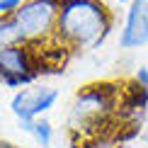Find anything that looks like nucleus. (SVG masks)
I'll list each match as a JSON object with an SVG mask.
<instances>
[{"mask_svg": "<svg viewBox=\"0 0 148 148\" xmlns=\"http://www.w3.org/2000/svg\"><path fill=\"white\" fill-rule=\"evenodd\" d=\"M119 3H131V0H119Z\"/></svg>", "mask_w": 148, "mask_h": 148, "instance_id": "13", "label": "nucleus"}, {"mask_svg": "<svg viewBox=\"0 0 148 148\" xmlns=\"http://www.w3.org/2000/svg\"><path fill=\"white\" fill-rule=\"evenodd\" d=\"M136 85L141 90H148V68L146 66H141V68L136 71Z\"/></svg>", "mask_w": 148, "mask_h": 148, "instance_id": "10", "label": "nucleus"}, {"mask_svg": "<svg viewBox=\"0 0 148 148\" xmlns=\"http://www.w3.org/2000/svg\"><path fill=\"white\" fill-rule=\"evenodd\" d=\"M61 0H24L22 8L12 15L22 41L29 46L53 41L56 36Z\"/></svg>", "mask_w": 148, "mask_h": 148, "instance_id": "3", "label": "nucleus"}, {"mask_svg": "<svg viewBox=\"0 0 148 148\" xmlns=\"http://www.w3.org/2000/svg\"><path fill=\"white\" fill-rule=\"evenodd\" d=\"M56 100H58L56 88H46V85H41V88H22L10 100V109L22 124H27V121H34L41 114H46L56 104Z\"/></svg>", "mask_w": 148, "mask_h": 148, "instance_id": "5", "label": "nucleus"}, {"mask_svg": "<svg viewBox=\"0 0 148 148\" xmlns=\"http://www.w3.org/2000/svg\"><path fill=\"white\" fill-rule=\"evenodd\" d=\"M119 109V90L112 83H95L78 92L68 112V126L75 134H97Z\"/></svg>", "mask_w": 148, "mask_h": 148, "instance_id": "2", "label": "nucleus"}, {"mask_svg": "<svg viewBox=\"0 0 148 148\" xmlns=\"http://www.w3.org/2000/svg\"><path fill=\"white\" fill-rule=\"evenodd\" d=\"M22 129L29 134V136H34V141L39 143L41 148H49L51 146V138H53V129H51V121L49 119H34V121H27V124H22Z\"/></svg>", "mask_w": 148, "mask_h": 148, "instance_id": "7", "label": "nucleus"}, {"mask_svg": "<svg viewBox=\"0 0 148 148\" xmlns=\"http://www.w3.org/2000/svg\"><path fill=\"white\" fill-rule=\"evenodd\" d=\"M102 3H119V0H102Z\"/></svg>", "mask_w": 148, "mask_h": 148, "instance_id": "12", "label": "nucleus"}, {"mask_svg": "<svg viewBox=\"0 0 148 148\" xmlns=\"http://www.w3.org/2000/svg\"><path fill=\"white\" fill-rule=\"evenodd\" d=\"M12 44H24L17 32V24L12 17H0V49H8Z\"/></svg>", "mask_w": 148, "mask_h": 148, "instance_id": "8", "label": "nucleus"}, {"mask_svg": "<svg viewBox=\"0 0 148 148\" xmlns=\"http://www.w3.org/2000/svg\"><path fill=\"white\" fill-rule=\"evenodd\" d=\"M24 0H0V17H12L22 8Z\"/></svg>", "mask_w": 148, "mask_h": 148, "instance_id": "9", "label": "nucleus"}, {"mask_svg": "<svg viewBox=\"0 0 148 148\" xmlns=\"http://www.w3.org/2000/svg\"><path fill=\"white\" fill-rule=\"evenodd\" d=\"M114 15L102 0H61L56 36L63 49H95L112 32Z\"/></svg>", "mask_w": 148, "mask_h": 148, "instance_id": "1", "label": "nucleus"}, {"mask_svg": "<svg viewBox=\"0 0 148 148\" xmlns=\"http://www.w3.org/2000/svg\"><path fill=\"white\" fill-rule=\"evenodd\" d=\"M148 44V0H131L119 34L121 49H141Z\"/></svg>", "mask_w": 148, "mask_h": 148, "instance_id": "6", "label": "nucleus"}, {"mask_svg": "<svg viewBox=\"0 0 148 148\" xmlns=\"http://www.w3.org/2000/svg\"><path fill=\"white\" fill-rule=\"evenodd\" d=\"M0 148H22V146H15V143H10V141H0Z\"/></svg>", "mask_w": 148, "mask_h": 148, "instance_id": "11", "label": "nucleus"}, {"mask_svg": "<svg viewBox=\"0 0 148 148\" xmlns=\"http://www.w3.org/2000/svg\"><path fill=\"white\" fill-rule=\"evenodd\" d=\"M146 141H148V134H146Z\"/></svg>", "mask_w": 148, "mask_h": 148, "instance_id": "14", "label": "nucleus"}, {"mask_svg": "<svg viewBox=\"0 0 148 148\" xmlns=\"http://www.w3.org/2000/svg\"><path fill=\"white\" fill-rule=\"evenodd\" d=\"M41 73V63L29 44L0 49V83L5 88H27Z\"/></svg>", "mask_w": 148, "mask_h": 148, "instance_id": "4", "label": "nucleus"}]
</instances>
